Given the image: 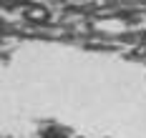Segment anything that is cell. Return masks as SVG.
Returning <instances> with one entry per match:
<instances>
[{
	"label": "cell",
	"mask_w": 146,
	"mask_h": 138,
	"mask_svg": "<svg viewBox=\"0 0 146 138\" xmlns=\"http://www.w3.org/2000/svg\"><path fill=\"white\" fill-rule=\"evenodd\" d=\"M28 18H30V20H38V23H45V20H48V13H45L43 8H30Z\"/></svg>",
	"instance_id": "cell-1"
},
{
	"label": "cell",
	"mask_w": 146,
	"mask_h": 138,
	"mask_svg": "<svg viewBox=\"0 0 146 138\" xmlns=\"http://www.w3.org/2000/svg\"><path fill=\"white\" fill-rule=\"evenodd\" d=\"M45 138H66V133L63 131H56V128H48L45 131Z\"/></svg>",
	"instance_id": "cell-2"
}]
</instances>
